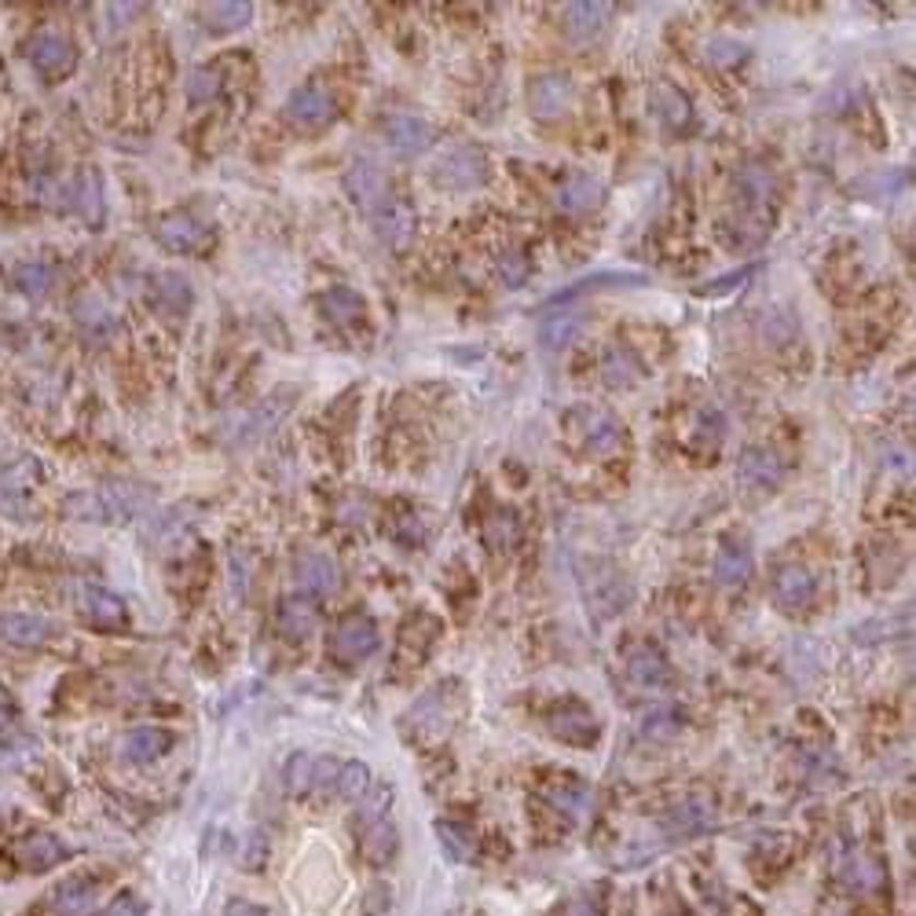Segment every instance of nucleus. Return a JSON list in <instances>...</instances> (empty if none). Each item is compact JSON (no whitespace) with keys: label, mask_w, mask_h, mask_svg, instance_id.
Returning a JSON list of instances; mask_svg holds the SVG:
<instances>
[{"label":"nucleus","mask_w":916,"mask_h":916,"mask_svg":"<svg viewBox=\"0 0 916 916\" xmlns=\"http://www.w3.org/2000/svg\"><path fill=\"white\" fill-rule=\"evenodd\" d=\"M569 430L576 433V440L587 447L591 455H612L623 440L620 422L612 419V411L598 408V403H580L569 414Z\"/></svg>","instance_id":"obj_1"},{"label":"nucleus","mask_w":916,"mask_h":916,"mask_svg":"<svg viewBox=\"0 0 916 916\" xmlns=\"http://www.w3.org/2000/svg\"><path fill=\"white\" fill-rule=\"evenodd\" d=\"M488 176V158L470 144H458L451 151H444L433 165V180L444 191H473L481 187Z\"/></svg>","instance_id":"obj_2"},{"label":"nucleus","mask_w":916,"mask_h":916,"mask_svg":"<svg viewBox=\"0 0 916 916\" xmlns=\"http://www.w3.org/2000/svg\"><path fill=\"white\" fill-rule=\"evenodd\" d=\"M378 645H381L378 627L367 616H345L334 627V638H330V653L341 664H364L367 656L378 653Z\"/></svg>","instance_id":"obj_3"},{"label":"nucleus","mask_w":916,"mask_h":916,"mask_svg":"<svg viewBox=\"0 0 916 916\" xmlns=\"http://www.w3.org/2000/svg\"><path fill=\"white\" fill-rule=\"evenodd\" d=\"M733 191H737V202L744 206L741 217H752V213H759L763 220L770 217L777 180L763 162H744L737 173H733Z\"/></svg>","instance_id":"obj_4"},{"label":"nucleus","mask_w":916,"mask_h":916,"mask_svg":"<svg viewBox=\"0 0 916 916\" xmlns=\"http://www.w3.org/2000/svg\"><path fill=\"white\" fill-rule=\"evenodd\" d=\"M367 217H370V224H375L378 239L386 242L389 250L411 247V239H414V209L403 198L386 195L375 209L367 213Z\"/></svg>","instance_id":"obj_5"},{"label":"nucleus","mask_w":916,"mask_h":916,"mask_svg":"<svg viewBox=\"0 0 916 916\" xmlns=\"http://www.w3.org/2000/svg\"><path fill=\"white\" fill-rule=\"evenodd\" d=\"M100 877L95 872H73V877L59 880L56 888H51L48 902L56 916H89L95 909V902H100Z\"/></svg>","instance_id":"obj_6"},{"label":"nucleus","mask_w":916,"mask_h":916,"mask_svg":"<svg viewBox=\"0 0 916 916\" xmlns=\"http://www.w3.org/2000/svg\"><path fill=\"white\" fill-rule=\"evenodd\" d=\"M547 730L564 744H576V748H591L598 741V722L583 705L576 700H564L547 715Z\"/></svg>","instance_id":"obj_7"},{"label":"nucleus","mask_w":916,"mask_h":916,"mask_svg":"<svg viewBox=\"0 0 916 916\" xmlns=\"http://www.w3.org/2000/svg\"><path fill=\"white\" fill-rule=\"evenodd\" d=\"M334 118V100L319 89V84H305L286 100V122L301 133H316Z\"/></svg>","instance_id":"obj_8"},{"label":"nucleus","mask_w":916,"mask_h":916,"mask_svg":"<svg viewBox=\"0 0 916 916\" xmlns=\"http://www.w3.org/2000/svg\"><path fill=\"white\" fill-rule=\"evenodd\" d=\"M294 580L305 594H316V598H330L341 587V569L334 564V558L316 550H305L294 558Z\"/></svg>","instance_id":"obj_9"},{"label":"nucleus","mask_w":916,"mask_h":916,"mask_svg":"<svg viewBox=\"0 0 916 916\" xmlns=\"http://www.w3.org/2000/svg\"><path fill=\"white\" fill-rule=\"evenodd\" d=\"M73 602H78V612L84 616V623H92V627L114 631V627L125 623L122 598H114L111 591L95 587V583H78V587H73Z\"/></svg>","instance_id":"obj_10"},{"label":"nucleus","mask_w":916,"mask_h":916,"mask_svg":"<svg viewBox=\"0 0 916 916\" xmlns=\"http://www.w3.org/2000/svg\"><path fill=\"white\" fill-rule=\"evenodd\" d=\"M664 828L675 839H694V836H705L715 828V806L708 803L705 795H689L675 803L664 817Z\"/></svg>","instance_id":"obj_11"},{"label":"nucleus","mask_w":916,"mask_h":916,"mask_svg":"<svg viewBox=\"0 0 916 916\" xmlns=\"http://www.w3.org/2000/svg\"><path fill=\"white\" fill-rule=\"evenodd\" d=\"M381 133H386V144L392 147V154H400V158H414V154L430 151L433 136H436L433 125L414 118V114H392Z\"/></svg>","instance_id":"obj_12"},{"label":"nucleus","mask_w":916,"mask_h":916,"mask_svg":"<svg viewBox=\"0 0 916 916\" xmlns=\"http://www.w3.org/2000/svg\"><path fill=\"white\" fill-rule=\"evenodd\" d=\"M67 858H70L67 844L51 833H30L15 844V861L23 872H48Z\"/></svg>","instance_id":"obj_13"},{"label":"nucleus","mask_w":916,"mask_h":916,"mask_svg":"<svg viewBox=\"0 0 916 916\" xmlns=\"http://www.w3.org/2000/svg\"><path fill=\"white\" fill-rule=\"evenodd\" d=\"M572 103V78L569 73H542V78L531 81L528 89V106L536 118H558V114L569 111Z\"/></svg>","instance_id":"obj_14"},{"label":"nucleus","mask_w":916,"mask_h":916,"mask_svg":"<svg viewBox=\"0 0 916 916\" xmlns=\"http://www.w3.org/2000/svg\"><path fill=\"white\" fill-rule=\"evenodd\" d=\"M770 594L785 612H799L814 602V576L803 564H785V569H777Z\"/></svg>","instance_id":"obj_15"},{"label":"nucleus","mask_w":916,"mask_h":916,"mask_svg":"<svg viewBox=\"0 0 916 916\" xmlns=\"http://www.w3.org/2000/svg\"><path fill=\"white\" fill-rule=\"evenodd\" d=\"M30 62L45 73V78H62V73L73 70V62H78V51L67 37L59 34H41L30 41Z\"/></svg>","instance_id":"obj_16"},{"label":"nucleus","mask_w":916,"mask_h":916,"mask_svg":"<svg viewBox=\"0 0 916 916\" xmlns=\"http://www.w3.org/2000/svg\"><path fill=\"white\" fill-rule=\"evenodd\" d=\"M51 634H56V623L41 612H4L0 616V638L12 645L34 649V645H45Z\"/></svg>","instance_id":"obj_17"},{"label":"nucleus","mask_w":916,"mask_h":916,"mask_svg":"<svg viewBox=\"0 0 916 916\" xmlns=\"http://www.w3.org/2000/svg\"><path fill=\"white\" fill-rule=\"evenodd\" d=\"M602 191H605L602 180L594 173H576L558 187L553 206H558L561 213H569V217H583V213H591L602 202Z\"/></svg>","instance_id":"obj_18"},{"label":"nucleus","mask_w":916,"mask_h":916,"mask_svg":"<svg viewBox=\"0 0 916 916\" xmlns=\"http://www.w3.org/2000/svg\"><path fill=\"white\" fill-rule=\"evenodd\" d=\"M345 187H348V195L356 198V206L364 209V213H370L381 198L392 195L389 184H386V176H381V169L375 162H353V165H348Z\"/></svg>","instance_id":"obj_19"},{"label":"nucleus","mask_w":916,"mask_h":916,"mask_svg":"<svg viewBox=\"0 0 916 916\" xmlns=\"http://www.w3.org/2000/svg\"><path fill=\"white\" fill-rule=\"evenodd\" d=\"M627 678L638 682V686L645 689H660L671 682V664L664 660L656 645H634L631 653H627Z\"/></svg>","instance_id":"obj_20"},{"label":"nucleus","mask_w":916,"mask_h":916,"mask_svg":"<svg viewBox=\"0 0 916 916\" xmlns=\"http://www.w3.org/2000/svg\"><path fill=\"white\" fill-rule=\"evenodd\" d=\"M154 236H158V242H162L165 250L191 253V250H198L202 242H206V228H202L195 217H187V213H173V217L158 220Z\"/></svg>","instance_id":"obj_21"},{"label":"nucleus","mask_w":916,"mask_h":916,"mask_svg":"<svg viewBox=\"0 0 916 916\" xmlns=\"http://www.w3.org/2000/svg\"><path fill=\"white\" fill-rule=\"evenodd\" d=\"M173 748V733L162 726H136L125 733L122 741V755L129 763H154Z\"/></svg>","instance_id":"obj_22"},{"label":"nucleus","mask_w":916,"mask_h":916,"mask_svg":"<svg viewBox=\"0 0 916 916\" xmlns=\"http://www.w3.org/2000/svg\"><path fill=\"white\" fill-rule=\"evenodd\" d=\"M359 855H364L370 866H386V861L397 855V825H392L389 817L359 825Z\"/></svg>","instance_id":"obj_23"},{"label":"nucleus","mask_w":916,"mask_h":916,"mask_svg":"<svg viewBox=\"0 0 916 916\" xmlns=\"http://www.w3.org/2000/svg\"><path fill=\"white\" fill-rule=\"evenodd\" d=\"M561 19H564L569 37L591 41V37H598L605 23L612 19V4H569V8H561Z\"/></svg>","instance_id":"obj_24"},{"label":"nucleus","mask_w":916,"mask_h":916,"mask_svg":"<svg viewBox=\"0 0 916 916\" xmlns=\"http://www.w3.org/2000/svg\"><path fill=\"white\" fill-rule=\"evenodd\" d=\"M319 308H323V316L337 327H353L367 316L364 297L356 290H348V286H330V290L319 297Z\"/></svg>","instance_id":"obj_25"},{"label":"nucleus","mask_w":916,"mask_h":916,"mask_svg":"<svg viewBox=\"0 0 916 916\" xmlns=\"http://www.w3.org/2000/svg\"><path fill=\"white\" fill-rule=\"evenodd\" d=\"M785 466L781 458L774 451H766V447H748V451L741 455V481L752 484V488H774L781 481Z\"/></svg>","instance_id":"obj_26"},{"label":"nucleus","mask_w":916,"mask_h":916,"mask_svg":"<svg viewBox=\"0 0 916 916\" xmlns=\"http://www.w3.org/2000/svg\"><path fill=\"white\" fill-rule=\"evenodd\" d=\"M752 576V550L748 542H737V539H726L715 553V580L726 583V587H737Z\"/></svg>","instance_id":"obj_27"},{"label":"nucleus","mask_w":916,"mask_h":916,"mask_svg":"<svg viewBox=\"0 0 916 916\" xmlns=\"http://www.w3.org/2000/svg\"><path fill=\"white\" fill-rule=\"evenodd\" d=\"M316 605L305 602V598H283L279 602V612H275V623H279V631L290 638V642H301L316 631Z\"/></svg>","instance_id":"obj_28"},{"label":"nucleus","mask_w":916,"mask_h":916,"mask_svg":"<svg viewBox=\"0 0 916 916\" xmlns=\"http://www.w3.org/2000/svg\"><path fill=\"white\" fill-rule=\"evenodd\" d=\"M844 883L855 894H872L880 891L883 883V861L877 855H866V850H855L844 866Z\"/></svg>","instance_id":"obj_29"},{"label":"nucleus","mask_w":916,"mask_h":916,"mask_svg":"<svg viewBox=\"0 0 916 916\" xmlns=\"http://www.w3.org/2000/svg\"><path fill=\"white\" fill-rule=\"evenodd\" d=\"M656 114H660V122L667 125V129H675V133H682V129H689V125H694V103L686 100V95H682L675 84H656Z\"/></svg>","instance_id":"obj_30"},{"label":"nucleus","mask_w":916,"mask_h":916,"mask_svg":"<svg viewBox=\"0 0 916 916\" xmlns=\"http://www.w3.org/2000/svg\"><path fill=\"white\" fill-rule=\"evenodd\" d=\"M645 283H649V279H645L642 272H602V275H587V279L564 286V290L553 294L547 305H564V301H572V297H580V294L605 290V286H645Z\"/></svg>","instance_id":"obj_31"},{"label":"nucleus","mask_w":916,"mask_h":916,"mask_svg":"<svg viewBox=\"0 0 916 916\" xmlns=\"http://www.w3.org/2000/svg\"><path fill=\"white\" fill-rule=\"evenodd\" d=\"M154 297L165 312L180 316V312H187L191 308V283L176 272H162V275H154Z\"/></svg>","instance_id":"obj_32"},{"label":"nucleus","mask_w":916,"mask_h":916,"mask_svg":"<svg viewBox=\"0 0 916 916\" xmlns=\"http://www.w3.org/2000/svg\"><path fill=\"white\" fill-rule=\"evenodd\" d=\"M517 536H520V525H517V514L514 509H495L492 520L484 525V542L492 547L495 553H506L517 547Z\"/></svg>","instance_id":"obj_33"},{"label":"nucleus","mask_w":916,"mask_h":916,"mask_svg":"<svg viewBox=\"0 0 916 916\" xmlns=\"http://www.w3.org/2000/svg\"><path fill=\"white\" fill-rule=\"evenodd\" d=\"M547 799L553 806H558L561 814H569L572 822H576V817L587 811V803H591V792L587 788H583L580 781H561V785H550L547 788Z\"/></svg>","instance_id":"obj_34"},{"label":"nucleus","mask_w":916,"mask_h":916,"mask_svg":"<svg viewBox=\"0 0 916 916\" xmlns=\"http://www.w3.org/2000/svg\"><path fill=\"white\" fill-rule=\"evenodd\" d=\"M283 781L290 788V795H305L316 788V755L308 752H294L290 759H286V770H283Z\"/></svg>","instance_id":"obj_35"},{"label":"nucleus","mask_w":916,"mask_h":916,"mask_svg":"<svg viewBox=\"0 0 916 916\" xmlns=\"http://www.w3.org/2000/svg\"><path fill=\"white\" fill-rule=\"evenodd\" d=\"M642 737L645 741H671L675 733L682 730V719H678V711L671 708V705H660V708H649L645 715H642Z\"/></svg>","instance_id":"obj_36"},{"label":"nucleus","mask_w":916,"mask_h":916,"mask_svg":"<svg viewBox=\"0 0 916 916\" xmlns=\"http://www.w3.org/2000/svg\"><path fill=\"white\" fill-rule=\"evenodd\" d=\"M253 19L250 4H209L206 8V23L213 34H231V30H242Z\"/></svg>","instance_id":"obj_37"},{"label":"nucleus","mask_w":916,"mask_h":916,"mask_svg":"<svg viewBox=\"0 0 916 916\" xmlns=\"http://www.w3.org/2000/svg\"><path fill=\"white\" fill-rule=\"evenodd\" d=\"M15 290L26 297H45L51 290V268L41 261H26L15 268Z\"/></svg>","instance_id":"obj_38"},{"label":"nucleus","mask_w":916,"mask_h":916,"mask_svg":"<svg viewBox=\"0 0 916 916\" xmlns=\"http://www.w3.org/2000/svg\"><path fill=\"white\" fill-rule=\"evenodd\" d=\"M334 788H337L341 799H364V792L370 788V770H367L364 763H356V759L353 763H341Z\"/></svg>","instance_id":"obj_39"},{"label":"nucleus","mask_w":916,"mask_h":916,"mask_svg":"<svg viewBox=\"0 0 916 916\" xmlns=\"http://www.w3.org/2000/svg\"><path fill=\"white\" fill-rule=\"evenodd\" d=\"M602 375L609 386H627V381H634L638 375H642V367L634 364V356H627L623 348H609L602 359Z\"/></svg>","instance_id":"obj_40"},{"label":"nucleus","mask_w":916,"mask_h":916,"mask_svg":"<svg viewBox=\"0 0 916 916\" xmlns=\"http://www.w3.org/2000/svg\"><path fill=\"white\" fill-rule=\"evenodd\" d=\"M583 330V316L576 312H564V316H553L542 323V341H547L550 348H564L572 337H576Z\"/></svg>","instance_id":"obj_41"},{"label":"nucleus","mask_w":916,"mask_h":916,"mask_svg":"<svg viewBox=\"0 0 916 916\" xmlns=\"http://www.w3.org/2000/svg\"><path fill=\"white\" fill-rule=\"evenodd\" d=\"M705 59L711 62V67L730 70V67H737V62L748 59V48H744L741 41H733V37H715V41H708Z\"/></svg>","instance_id":"obj_42"},{"label":"nucleus","mask_w":916,"mask_h":916,"mask_svg":"<svg viewBox=\"0 0 916 916\" xmlns=\"http://www.w3.org/2000/svg\"><path fill=\"white\" fill-rule=\"evenodd\" d=\"M495 268H499V279H503V283L509 286V290H514V286H520V283L528 279L531 264H528V257H525V253H520L517 247H509V250L499 253Z\"/></svg>","instance_id":"obj_43"},{"label":"nucleus","mask_w":916,"mask_h":916,"mask_svg":"<svg viewBox=\"0 0 916 916\" xmlns=\"http://www.w3.org/2000/svg\"><path fill=\"white\" fill-rule=\"evenodd\" d=\"M73 202H78V209H81V217L84 220H100L103 217V198H100V180H95L92 173L89 176H81L78 180V191H73Z\"/></svg>","instance_id":"obj_44"},{"label":"nucleus","mask_w":916,"mask_h":916,"mask_svg":"<svg viewBox=\"0 0 916 916\" xmlns=\"http://www.w3.org/2000/svg\"><path fill=\"white\" fill-rule=\"evenodd\" d=\"M78 319H81L84 330H92V334H100V337H106L114 330V316L106 312V305L95 301V297H84V301L78 305Z\"/></svg>","instance_id":"obj_45"},{"label":"nucleus","mask_w":916,"mask_h":916,"mask_svg":"<svg viewBox=\"0 0 916 916\" xmlns=\"http://www.w3.org/2000/svg\"><path fill=\"white\" fill-rule=\"evenodd\" d=\"M436 836H440L444 850H447V855H451L455 861H470V858H473V839L466 836L458 825H451V822H436Z\"/></svg>","instance_id":"obj_46"},{"label":"nucleus","mask_w":916,"mask_h":916,"mask_svg":"<svg viewBox=\"0 0 916 916\" xmlns=\"http://www.w3.org/2000/svg\"><path fill=\"white\" fill-rule=\"evenodd\" d=\"M389 803H392V788H389V785H375V788H367L364 799H359V825H364V822H378V817H386Z\"/></svg>","instance_id":"obj_47"},{"label":"nucleus","mask_w":916,"mask_h":916,"mask_svg":"<svg viewBox=\"0 0 916 916\" xmlns=\"http://www.w3.org/2000/svg\"><path fill=\"white\" fill-rule=\"evenodd\" d=\"M217 89H220V78L213 70H191L187 73V100L191 103H206V100H213V95H217Z\"/></svg>","instance_id":"obj_48"},{"label":"nucleus","mask_w":916,"mask_h":916,"mask_svg":"<svg viewBox=\"0 0 916 916\" xmlns=\"http://www.w3.org/2000/svg\"><path fill=\"white\" fill-rule=\"evenodd\" d=\"M759 330H763V337L770 341V345H785V341L795 334V323L785 312H766Z\"/></svg>","instance_id":"obj_49"},{"label":"nucleus","mask_w":916,"mask_h":916,"mask_svg":"<svg viewBox=\"0 0 916 916\" xmlns=\"http://www.w3.org/2000/svg\"><path fill=\"white\" fill-rule=\"evenodd\" d=\"M100 916H147V902L140 898V894H133V891H122L118 898H114Z\"/></svg>","instance_id":"obj_50"},{"label":"nucleus","mask_w":916,"mask_h":916,"mask_svg":"<svg viewBox=\"0 0 916 916\" xmlns=\"http://www.w3.org/2000/svg\"><path fill=\"white\" fill-rule=\"evenodd\" d=\"M15 726H19V705H15L12 689L0 682V737H8Z\"/></svg>","instance_id":"obj_51"},{"label":"nucleus","mask_w":916,"mask_h":916,"mask_svg":"<svg viewBox=\"0 0 916 916\" xmlns=\"http://www.w3.org/2000/svg\"><path fill=\"white\" fill-rule=\"evenodd\" d=\"M553 916H602V905L591 898V894H576V898L561 902Z\"/></svg>","instance_id":"obj_52"},{"label":"nucleus","mask_w":916,"mask_h":916,"mask_svg":"<svg viewBox=\"0 0 916 916\" xmlns=\"http://www.w3.org/2000/svg\"><path fill=\"white\" fill-rule=\"evenodd\" d=\"M242 869H261L264 861H268V844H264V836L261 833H253L247 839V847H242Z\"/></svg>","instance_id":"obj_53"},{"label":"nucleus","mask_w":916,"mask_h":916,"mask_svg":"<svg viewBox=\"0 0 916 916\" xmlns=\"http://www.w3.org/2000/svg\"><path fill=\"white\" fill-rule=\"evenodd\" d=\"M722 433H726V419H722V414H715V411H705V414H700V430H697V436H705L708 444H719Z\"/></svg>","instance_id":"obj_54"},{"label":"nucleus","mask_w":916,"mask_h":916,"mask_svg":"<svg viewBox=\"0 0 916 916\" xmlns=\"http://www.w3.org/2000/svg\"><path fill=\"white\" fill-rule=\"evenodd\" d=\"M748 275H752V268H744V272H733V275H726V279L705 283V286H700V294H708V297H722V294H730L733 286H744V283H748Z\"/></svg>","instance_id":"obj_55"},{"label":"nucleus","mask_w":916,"mask_h":916,"mask_svg":"<svg viewBox=\"0 0 916 916\" xmlns=\"http://www.w3.org/2000/svg\"><path fill=\"white\" fill-rule=\"evenodd\" d=\"M337 766L334 759H316V788H323V792H330L337 781Z\"/></svg>","instance_id":"obj_56"},{"label":"nucleus","mask_w":916,"mask_h":916,"mask_svg":"<svg viewBox=\"0 0 916 916\" xmlns=\"http://www.w3.org/2000/svg\"><path fill=\"white\" fill-rule=\"evenodd\" d=\"M224 916H268V909L257 905V902H247V898H231Z\"/></svg>","instance_id":"obj_57"},{"label":"nucleus","mask_w":916,"mask_h":916,"mask_svg":"<svg viewBox=\"0 0 916 916\" xmlns=\"http://www.w3.org/2000/svg\"><path fill=\"white\" fill-rule=\"evenodd\" d=\"M41 913H45V909H37V905H34V909H26L23 916H41Z\"/></svg>","instance_id":"obj_58"}]
</instances>
